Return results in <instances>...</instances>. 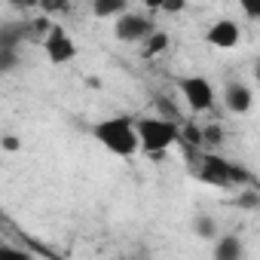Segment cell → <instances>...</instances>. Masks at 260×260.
Returning <instances> with one entry per match:
<instances>
[{
	"mask_svg": "<svg viewBox=\"0 0 260 260\" xmlns=\"http://www.w3.org/2000/svg\"><path fill=\"white\" fill-rule=\"evenodd\" d=\"M92 135L98 138L101 147H107L113 156H135L141 150V138H138V122L132 116H107L101 122H95Z\"/></svg>",
	"mask_w": 260,
	"mask_h": 260,
	"instance_id": "obj_1",
	"label": "cell"
},
{
	"mask_svg": "<svg viewBox=\"0 0 260 260\" xmlns=\"http://www.w3.org/2000/svg\"><path fill=\"white\" fill-rule=\"evenodd\" d=\"M138 122V138H141V150L144 153H162L172 144L181 141V125L178 119H166V116H141Z\"/></svg>",
	"mask_w": 260,
	"mask_h": 260,
	"instance_id": "obj_2",
	"label": "cell"
},
{
	"mask_svg": "<svg viewBox=\"0 0 260 260\" xmlns=\"http://www.w3.org/2000/svg\"><path fill=\"white\" fill-rule=\"evenodd\" d=\"M196 162H199V166L193 169V175H196L202 184L220 187V190L236 187V184H233V162H230V159H223V156H217V153H205V156H199Z\"/></svg>",
	"mask_w": 260,
	"mask_h": 260,
	"instance_id": "obj_3",
	"label": "cell"
},
{
	"mask_svg": "<svg viewBox=\"0 0 260 260\" xmlns=\"http://www.w3.org/2000/svg\"><path fill=\"white\" fill-rule=\"evenodd\" d=\"M178 89H181V95H184V101H187L190 110L202 113V110L214 107V86L205 77H181Z\"/></svg>",
	"mask_w": 260,
	"mask_h": 260,
	"instance_id": "obj_4",
	"label": "cell"
},
{
	"mask_svg": "<svg viewBox=\"0 0 260 260\" xmlns=\"http://www.w3.org/2000/svg\"><path fill=\"white\" fill-rule=\"evenodd\" d=\"M153 31H156L153 22L147 16H141V13H122V16H116V28H113V34L122 43H144Z\"/></svg>",
	"mask_w": 260,
	"mask_h": 260,
	"instance_id": "obj_5",
	"label": "cell"
},
{
	"mask_svg": "<svg viewBox=\"0 0 260 260\" xmlns=\"http://www.w3.org/2000/svg\"><path fill=\"white\" fill-rule=\"evenodd\" d=\"M43 49H46V58L52 64H68V61L77 58V43L71 40V34L61 25H52L49 37L43 40Z\"/></svg>",
	"mask_w": 260,
	"mask_h": 260,
	"instance_id": "obj_6",
	"label": "cell"
},
{
	"mask_svg": "<svg viewBox=\"0 0 260 260\" xmlns=\"http://www.w3.org/2000/svg\"><path fill=\"white\" fill-rule=\"evenodd\" d=\"M223 104H226L230 113L245 116V113H251V107H254V92H251L245 83L233 80V83H226V89H223Z\"/></svg>",
	"mask_w": 260,
	"mask_h": 260,
	"instance_id": "obj_7",
	"label": "cell"
},
{
	"mask_svg": "<svg viewBox=\"0 0 260 260\" xmlns=\"http://www.w3.org/2000/svg\"><path fill=\"white\" fill-rule=\"evenodd\" d=\"M205 43L214 46V49H233V46L239 43V25L230 22V19L214 22V25L208 28V34H205Z\"/></svg>",
	"mask_w": 260,
	"mask_h": 260,
	"instance_id": "obj_8",
	"label": "cell"
},
{
	"mask_svg": "<svg viewBox=\"0 0 260 260\" xmlns=\"http://www.w3.org/2000/svg\"><path fill=\"white\" fill-rule=\"evenodd\" d=\"M25 40H34L31 22H4V25H0V46L19 49Z\"/></svg>",
	"mask_w": 260,
	"mask_h": 260,
	"instance_id": "obj_9",
	"label": "cell"
},
{
	"mask_svg": "<svg viewBox=\"0 0 260 260\" xmlns=\"http://www.w3.org/2000/svg\"><path fill=\"white\" fill-rule=\"evenodd\" d=\"M242 242L239 236H217V245H214V257L217 260H239L242 257Z\"/></svg>",
	"mask_w": 260,
	"mask_h": 260,
	"instance_id": "obj_10",
	"label": "cell"
},
{
	"mask_svg": "<svg viewBox=\"0 0 260 260\" xmlns=\"http://www.w3.org/2000/svg\"><path fill=\"white\" fill-rule=\"evenodd\" d=\"M125 7H128V0H92V16L113 19V16H122Z\"/></svg>",
	"mask_w": 260,
	"mask_h": 260,
	"instance_id": "obj_11",
	"label": "cell"
},
{
	"mask_svg": "<svg viewBox=\"0 0 260 260\" xmlns=\"http://www.w3.org/2000/svg\"><path fill=\"white\" fill-rule=\"evenodd\" d=\"M166 49H169V34H166V31H153V34L144 40L141 55H144V58H156V55H162Z\"/></svg>",
	"mask_w": 260,
	"mask_h": 260,
	"instance_id": "obj_12",
	"label": "cell"
},
{
	"mask_svg": "<svg viewBox=\"0 0 260 260\" xmlns=\"http://www.w3.org/2000/svg\"><path fill=\"white\" fill-rule=\"evenodd\" d=\"M181 141L193 150V147H202L205 144V128L202 125H196V122H184L181 125Z\"/></svg>",
	"mask_w": 260,
	"mask_h": 260,
	"instance_id": "obj_13",
	"label": "cell"
},
{
	"mask_svg": "<svg viewBox=\"0 0 260 260\" xmlns=\"http://www.w3.org/2000/svg\"><path fill=\"white\" fill-rule=\"evenodd\" d=\"M193 230H196L199 239H217V223H214V217H208V214H199V217L193 220Z\"/></svg>",
	"mask_w": 260,
	"mask_h": 260,
	"instance_id": "obj_14",
	"label": "cell"
},
{
	"mask_svg": "<svg viewBox=\"0 0 260 260\" xmlns=\"http://www.w3.org/2000/svg\"><path fill=\"white\" fill-rule=\"evenodd\" d=\"M19 64H22L19 49H7V46H0V71H4V74H13Z\"/></svg>",
	"mask_w": 260,
	"mask_h": 260,
	"instance_id": "obj_15",
	"label": "cell"
},
{
	"mask_svg": "<svg viewBox=\"0 0 260 260\" xmlns=\"http://www.w3.org/2000/svg\"><path fill=\"white\" fill-rule=\"evenodd\" d=\"M223 138H226V132H223V125H205V147H220L223 144Z\"/></svg>",
	"mask_w": 260,
	"mask_h": 260,
	"instance_id": "obj_16",
	"label": "cell"
},
{
	"mask_svg": "<svg viewBox=\"0 0 260 260\" xmlns=\"http://www.w3.org/2000/svg\"><path fill=\"white\" fill-rule=\"evenodd\" d=\"M156 110H159V116H166V119H178V116H181V113H178V104L169 101L166 95L156 98Z\"/></svg>",
	"mask_w": 260,
	"mask_h": 260,
	"instance_id": "obj_17",
	"label": "cell"
},
{
	"mask_svg": "<svg viewBox=\"0 0 260 260\" xmlns=\"http://www.w3.org/2000/svg\"><path fill=\"white\" fill-rule=\"evenodd\" d=\"M71 7V0H40V10L46 16H55V13H68Z\"/></svg>",
	"mask_w": 260,
	"mask_h": 260,
	"instance_id": "obj_18",
	"label": "cell"
},
{
	"mask_svg": "<svg viewBox=\"0 0 260 260\" xmlns=\"http://www.w3.org/2000/svg\"><path fill=\"white\" fill-rule=\"evenodd\" d=\"M239 7L245 10V16H248V19L260 22V0H239Z\"/></svg>",
	"mask_w": 260,
	"mask_h": 260,
	"instance_id": "obj_19",
	"label": "cell"
},
{
	"mask_svg": "<svg viewBox=\"0 0 260 260\" xmlns=\"http://www.w3.org/2000/svg\"><path fill=\"white\" fill-rule=\"evenodd\" d=\"M0 144H4V150H7V153H16V150L22 147V141H19L16 135H4V141H0Z\"/></svg>",
	"mask_w": 260,
	"mask_h": 260,
	"instance_id": "obj_20",
	"label": "cell"
},
{
	"mask_svg": "<svg viewBox=\"0 0 260 260\" xmlns=\"http://www.w3.org/2000/svg\"><path fill=\"white\" fill-rule=\"evenodd\" d=\"M184 7H187V0H166V7H162V10H166V13H172V16H175V13H181V10H184Z\"/></svg>",
	"mask_w": 260,
	"mask_h": 260,
	"instance_id": "obj_21",
	"label": "cell"
},
{
	"mask_svg": "<svg viewBox=\"0 0 260 260\" xmlns=\"http://www.w3.org/2000/svg\"><path fill=\"white\" fill-rule=\"evenodd\" d=\"M13 7H22V10H34V7H40V0H10Z\"/></svg>",
	"mask_w": 260,
	"mask_h": 260,
	"instance_id": "obj_22",
	"label": "cell"
},
{
	"mask_svg": "<svg viewBox=\"0 0 260 260\" xmlns=\"http://www.w3.org/2000/svg\"><path fill=\"white\" fill-rule=\"evenodd\" d=\"M144 4H147L150 10H162V7H166V0H144Z\"/></svg>",
	"mask_w": 260,
	"mask_h": 260,
	"instance_id": "obj_23",
	"label": "cell"
},
{
	"mask_svg": "<svg viewBox=\"0 0 260 260\" xmlns=\"http://www.w3.org/2000/svg\"><path fill=\"white\" fill-rule=\"evenodd\" d=\"M254 77H257V83H260V58H257V64H254Z\"/></svg>",
	"mask_w": 260,
	"mask_h": 260,
	"instance_id": "obj_24",
	"label": "cell"
}]
</instances>
